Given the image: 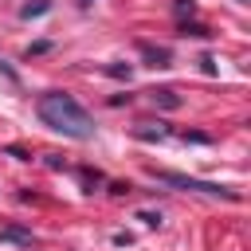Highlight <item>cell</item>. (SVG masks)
Masks as SVG:
<instances>
[{
    "label": "cell",
    "mask_w": 251,
    "mask_h": 251,
    "mask_svg": "<svg viewBox=\"0 0 251 251\" xmlns=\"http://www.w3.org/2000/svg\"><path fill=\"white\" fill-rule=\"evenodd\" d=\"M35 110H39V122H43L47 129L63 133V137H75V141H90V137H94V118H90L71 94H63V90L43 94Z\"/></svg>",
    "instance_id": "obj_1"
},
{
    "label": "cell",
    "mask_w": 251,
    "mask_h": 251,
    "mask_svg": "<svg viewBox=\"0 0 251 251\" xmlns=\"http://www.w3.org/2000/svg\"><path fill=\"white\" fill-rule=\"evenodd\" d=\"M153 176L169 188H180V192H200V196H212V200H239V192H231L227 184H212V180H196V176H184V173H169V169H153Z\"/></svg>",
    "instance_id": "obj_2"
},
{
    "label": "cell",
    "mask_w": 251,
    "mask_h": 251,
    "mask_svg": "<svg viewBox=\"0 0 251 251\" xmlns=\"http://www.w3.org/2000/svg\"><path fill=\"white\" fill-rule=\"evenodd\" d=\"M0 243H20V247H31V243H35V235H31L27 227H20V224H8V227H0Z\"/></svg>",
    "instance_id": "obj_3"
},
{
    "label": "cell",
    "mask_w": 251,
    "mask_h": 251,
    "mask_svg": "<svg viewBox=\"0 0 251 251\" xmlns=\"http://www.w3.org/2000/svg\"><path fill=\"white\" fill-rule=\"evenodd\" d=\"M137 47L149 59V67H169V47H153V43H137Z\"/></svg>",
    "instance_id": "obj_4"
},
{
    "label": "cell",
    "mask_w": 251,
    "mask_h": 251,
    "mask_svg": "<svg viewBox=\"0 0 251 251\" xmlns=\"http://www.w3.org/2000/svg\"><path fill=\"white\" fill-rule=\"evenodd\" d=\"M149 98H153L157 106H165V110H176V106H180V94H176V90H149Z\"/></svg>",
    "instance_id": "obj_5"
},
{
    "label": "cell",
    "mask_w": 251,
    "mask_h": 251,
    "mask_svg": "<svg viewBox=\"0 0 251 251\" xmlns=\"http://www.w3.org/2000/svg\"><path fill=\"white\" fill-rule=\"evenodd\" d=\"M137 137H141V141H165V137H169V129L157 122V126H141V129H137Z\"/></svg>",
    "instance_id": "obj_6"
},
{
    "label": "cell",
    "mask_w": 251,
    "mask_h": 251,
    "mask_svg": "<svg viewBox=\"0 0 251 251\" xmlns=\"http://www.w3.org/2000/svg\"><path fill=\"white\" fill-rule=\"evenodd\" d=\"M47 8H51V0H35V4H24L20 16H24V20H35V16H43Z\"/></svg>",
    "instance_id": "obj_7"
},
{
    "label": "cell",
    "mask_w": 251,
    "mask_h": 251,
    "mask_svg": "<svg viewBox=\"0 0 251 251\" xmlns=\"http://www.w3.org/2000/svg\"><path fill=\"white\" fill-rule=\"evenodd\" d=\"M180 35H200V39H204V35H212V31H208L204 24H180Z\"/></svg>",
    "instance_id": "obj_8"
},
{
    "label": "cell",
    "mask_w": 251,
    "mask_h": 251,
    "mask_svg": "<svg viewBox=\"0 0 251 251\" xmlns=\"http://www.w3.org/2000/svg\"><path fill=\"white\" fill-rule=\"evenodd\" d=\"M106 75H114V78H129V67H122V63H110V67H106Z\"/></svg>",
    "instance_id": "obj_9"
},
{
    "label": "cell",
    "mask_w": 251,
    "mask_h": 251,
    "mask_svg": "<svg viewBox=\"0 0 251 251\" xmlns=\"http://www.w3.org/2000/svg\"><path fill=\"white\" fill-rule=\"evenodd\" d=\"M192 12H196L192 0H176V16H192Z\"/></svg>",
    "instance_id": "obj_10"
},
{
    "label": "cell",
    "mask_w": 251,
    "mask_h": 251,
    "mask_svg": "<svg viewBox=\"0 0 251 251\" xmlns=\"http://www.w3.org/2000/svg\"><path fill=\"white\" fill-rule=\"evenodd\" d=\"M141 220H145L149 227H161V212H141Z\"/></svg>",
    "instance_id": "obj_11"
},
{
    "label": "cell",
    "mask_w": 251,
    "mask_h": 251,
    "mask_svg": "<svg viewBox=\"0 0 251 251\" xmlns=\"http://www.w3.org/2000/svg\"><path fill=\"white\" fill-rule=\"evenodd\" d=\"M8 157H16V161H31V157H27L20 145H8Z\"/></svg>",
    "instance_id": "obj_12"
},
{
    "label": "cell",
    "mask_w": 251,
    "mask_h": 251,
    "mask_svg": "<svg viewBox=\"0 0 251 251\" xmlns=\"http://www.w3.org/2000/svg\"><path fill=\"white\" fill-rule=\"evenodd\" d=\"M82 4H90V0H82Z\"/></svg>",
    "instance_id": "obj_13"
}]
</instances>
